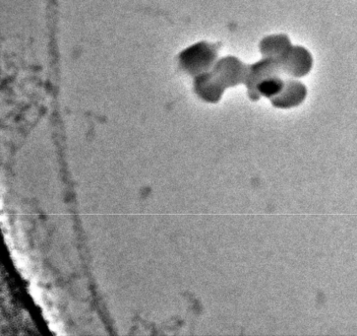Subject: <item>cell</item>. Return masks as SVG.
Wrapping results in <instances>:
<instances>
[{
	"label": "cell",
	"mask_w": 357,
	"mask_h": 336,
	"mask_svg": "<svg viewBox=\"0 0 357 336\" xmlns=\"http://www.w3.org/2000/svg\"><path fill=\"white\" fill-rule=\"evenodd\" d=\"M282 88V82L279 79H269L260 84V92L266 97L276 96Z\"/></svg>",
	"instance_id": "obj_1"
}]
</instances>
